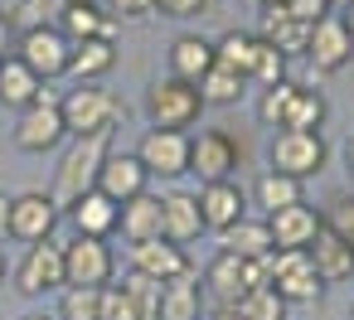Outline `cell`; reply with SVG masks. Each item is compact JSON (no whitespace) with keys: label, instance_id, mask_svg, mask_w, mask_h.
<instances>
[{"label":"cell","instance_id":"6da1fadb","mask_svg":"<svg viewBox=\"0 0 354 320\" xmlns=\"http://www.w3.org/2000/svg\"><path fill=\"white\" fill-rule=\"evenodd\" d=\"M59 112H64V131L68 136H112L117 122H122V102L97 88V83H78L59 97Z\"/></svg>","mask_w":354,"mask_h":320},{"label":"cell","instance_id":"7a4b0ae2","mask_svg":"<svg viewBox=\"0 0 354 320\" xmlns=\"http://www.w3.org/2000/svg\"><path fill=\"white\" fill-rule=\"evenodd\" d=\"M262 267H267V286H272L286 305H315V301L325 296V281H320V272L310 267V252H306V247H272V252L262 257Z\"/></svg>","mask_w":354,"mask_h":320},{"label":"cell","instance_id":"3957f363","mask_svg":"<svg viewBox=\"0 0 354 320\" xmlns=\"http://www.w3.org/2000/svg\"><path fill=\"white\" fill-rule=\"evenodd\" d=\"M107 151H112V136H73V146L64 151L59 175H54V204L68 209L73 199H83L97 185V170H102Z\"/></svg>","mask_w":354,"mask_h":320},{"label":"cell","instance_id":"277c9868","mask_svg":"<svg viewBox=\"0 0 354 320\" xmlns=\"http://www.w3.org/2000/svg\"><path fill=\"white\" fill-rule=\"evenodd\" d=\"M248 286H267V267L262 262H248V257H233V252L218 247L209 257V267H204V286L199 291L209 296L214 310H233Z\"/></svg>","mask_w":354,"mask_h":320},{"label":"cell","instance_id":"5b68a950","mask_svg":"<svg viewBox=\"0 0 354 320\" xmlns=\"http://www.w3.org/2000/svg\"><path fill=\"white\" fill-rule=\"evenodd\" d=\"M199 112H204V97H199L194 83L156 78V83L146 88V117H151V126H160V131H189V126L199 122Z\"/></svg>","mask_w":354,"mask_h":320},{"label":"cell","instance_id":"8992f818","mask_svg":"<svg viewBox=\"0 0 354 320\" xmlns=\"http://www.w3.org/2000/svg\"><path fill=\"white\" fill-rule=\"evenodd\" d=\"M267 160L277 175H291V180H310L325 170L330 160V146L320 131H277L272 146H267Z\"/></svg>","mask_w":354,"mask_h":320},{"label":"cell","instance_id":"52a82bcc","mask_svg":"<svg viewBox=\"0 0 354 320\" xmlns=\"http://www.w3.org/2000/svg\"><path fill=\"white\" fill-rule=\"evenodd\" d=\"M117 276V252L107 238H73L64 243V286H107Z\"/></svg>","mask_w":354,"mask_h":320},{"label":"cell","instance_id":"ba28073f","mask_svg":"<svg viewBox=\"0 0 354 320\" xmlns=\"http://www.w3.org/2000/svg\"><path fill=\"white\" fill-rule=\"evenodd\" d=\"M68 54H73V44L59 35V25H44V30H20V35H15V59H20L25 68H35L44 83L68 73Z\"/></svg>","mask_w":354,"mask_h":320},{"label":"cell","instance_id":"9c48e42d","mask_svg":"<svg viewBox=\"0 0 354 320\" xmlns=\"http://www.w3.org/2000/svg\"><path fill=\"white\" fill-rule=\"evenodd\" d=\"M54 223H59V204H54V194H39V189H25V194H15L10 199V214H6V238H15V243H44V238H54Z\"/></svg>","mask_w":354,"mask_h":320},{"label":"cell","instance_id":"30bf717a","mask_svg":"<svg viewBox=\"0 0 354 320\" xmlns=\"http://www.w3.org/2000/svg\"><path fill=\"white\" fill-rule=\"evenodd\" d=\"M15 286L20 296H44V291H64V243L44 238V243H30L20 267H15Z\"/></svg>","mask_w":354,"mask_h":320},{"label":"cell","instance_id":"8fae6325","mask_svg":"<svg viewBox=\"0 0 354 320\" xmlns=\"http://www.w3.org/2000/svg\"><path fill=\"white\" fill-rule=\"evenodd\" d=\"M136 160L146 165V175H160V180H180L189 175V131H160L151 126L136 146Z\"/></svg>","mask_w":354,"mask_h":320},{"label":"cell","instance_id":"7c38bea8","mask_svg":"<svg viewBox=\"0 0 354 320\" xmlns=\"http://www.w3.org/2000/svg\"><path fill=\"white\" fill-rule=\"evenodd\" d=\"M306 59L315 64V73H339L349 59H354V35L344 25L339 10H330L325 20L310 25V39H306Z\"/></svg>","mask_w":354,"mask_h":320},{"label":"cell","instance_id":"4fadbf2b","mask_svg":"<svg viewBox=\"0 0 354 320\" xmlns=\"http://www.w3.org/2000/svg\"><path fill=\"white\" fill-rule=\"evenodd\" d=\"M64 136H68V131H64V112H59V102H54L49 93H44L39 102H30V107L20 112V122H15V146L30 151V156L54 151Z\"/></svg>","mask_w":354,"mask_h":320},{"label":"cell","instance_id":"5bb4252c","mask_svg":"<svg viewBox=\"0 0 354 320\" xmlns=\"http://www.w3.org/2000/svg\"><path fill=\"white\" fill-rule=\"evenodd\" d=\"M238 141L228 131H199L189 136V175H199V185H214V180H233L238 170Z\"/></svg>","mask_w":354,"mask_h":320},{"label":"cell","instance_id":"9a60e30c","mask_svg":"<svg viewBox=\"0 0 354 320\" xmlns=\"http://www.w3.org/2000/svg\"><path fill=\"white\" fill-rule=\"evenodd\" d=\"M146 185H151V175H146V165L136 160V151H107V160H102L93 189L107 194L112 204H127V199L146 194Z\"/></svg>","mask_w":354,"mask_h":320},{"label":"cell","instance_id":"2e32d148","mask_svg":"<svg viewBox=\"0 0 354 320\" xmlns=\"http://www.w3.org/2000/svg\"><path fill=\"white\" fill-rule=\"evenodd\" d=\"M325 228V214L315 204H286V209H272L267 214V233H272V247H310L315 233Z\"/></svg>","mask_w":354,"mask_h":320},{"label":"cell","instance_id":"e0dca14e","mask_svg":"<svg viewBox=\"0 0 354 320\" xmlns=\"http://www.w3.org/2000/svg\"><path fill=\"white\" fill-rule=\"evenodd\" d=\"M199 218L209 233H228L238 218H248V194L233 185V180H214V185H199Z\"/></svg>","mask_w":354,"mask_h":320},{"label":"cell","instance_id":"ac0fdd59","mask_svg":"<svg viewBox=\"0 0 354 320\" xmlns=\"http://www.w3.org/2000/svg\"><path fill=\"white\" fill-rule=\"evenodd\" d=\"M131 272L151 276V281H175L189 267V252L180 243H165V238H151V243H131Z\"/></svg>","mask_w":354,"mask_h":320},{"label":"cell","instance_id":"d6986e66","mask_svg":"<svg viewBox=\"0 0 354 320\" xmlns=\"http://www.w3.org/2000/svg\"><path fill=\"white\" fill-rule=\"evenodd\" d=\"M257 39H267V44H272L281 59H296V54H306L310 25L291 20L286 0H262V35H257Z\"/></svg>","mask_w":354,"mask_h":320},{"label":"cell","instance_id":"ffe728a7","mask_svg":"<svg viewBox=\"0 0 354 320\" xmlns=\"http://www.w3.org/2000/svg\"><path fill=\"white\" fill-rule=\"evenodd\" d=\"M204 233V218H199V199L175 189V194H160V238L165 243H194Z\"/></svg>","mask_w":354,"mask_h":320},{"label":"cell","instance_id":"44dd1931","mask_svg":"<svg viewBox=\"0 0 354 320\" xmlns=\"http://www.w3.org/2000/svg\"><path fill=\"white\" fill-rule=\"evenodd\" d=\"M310 252V267L320 272V281L330 286V281H349L354 276V247L335 233V228H320L315 233V243L306 247Z\"/></svg>","mask_w":354,"mask_h":320},{"label":"cell","instance_id":"7402d4cb","mask_svg":"<svg viewBox=\"0 0 354 320\" xmlns=\"http://www.w3.org/2000/svg\"><path fill=\"white\" fill-rule=\"evenodd\" d=\"M117 214H122V204H112V199L97 194V189H88L83 199L68 204V218H73L78 238H112V233H117Z\"/></svg>","mask_w":354,"mask_h":320},{"label":"cell","instance_id":"603a6c76","mask_svg":"<svg viewBox=\"0 0 354 320\" xmlns=\"http://www.w3.org/2000/svg\"><path fill=\"white\" fill-rule=\"evenodd\" d=\"M39 97H44V78H39L35 68H25L15 54L0 59V107L25 112V107H30V102H39Z\"/></svg>","mask_w":354,"mask_h":320},{"label":"cell","instance_id":"cb8c5ba5","mask_svg":"<svg viewBox=\"0 0 354 320\" xmlns=\"http://www.w3.org/2000/svg\"><path fill=\"white\" fill-rule=\"evenodd\" d=\"M156 320H204V291H199V276L185 272L175 281H160V310Z\"/></svg>","mask_w":354,"mask_h":320},{"label":"cell","instance_id":"d4e9b609","mask_svg":"<svg viewBox=\"0 0 354 320\" xmlns=\"http://www.w3.org/2000/svg\"><path fill=\"white\" fill-rule=\"evenodd\" d=\"M112 68H117V39H112V35L83 39V44H73V54H68V73H73L78 83H97V78H107Z\"/></svg>","mask_w":354,"mask_h":320},{"label":"cell","instance_id":"484cf974","mask_svg":"<svg viewBox=\"0 0 354 320\" xmlns=\"http://www.w3.org/2000/svg\"><path fill=\"white\" fill-rule=\"evenodd\" d=\"M117 228H122L127 243H151V238H160V194L146 189V194L127 199L122 214H117Z\"/></svg>","mask_w":354,"mask_h":320},{"label":"cell","instance_id":"4316f807","mask_svg":"<svg viewBox=\"0 0 354 320\" xmlns=\"http://www.w3.org/2000/svg\"><path fill=\"white\" fill-rule=\"evenodd\" d=\"M209 68H214V44H209V39H199V35H180V39L170 44V78H180V83H199Z\"/></svg>","mask_w":354,"mask_h":320},{"label":"cell","instance_id":"83f0119b","mask_svg":"<svg viewBox=\"0 0 354 320\" xmlns=\"http://www.w3.org/2000/svg\"><path fill=\"white\" fill-rule=\"evenodd\" d=\"M223 238V252H233V257H248V262H262L267 252H272V233H267V218H238L228 233H218Z\"/></svg>","mask_w":354,"mask_h":320},{"label":"cell","instance_id":"f1b7e54d","mask_svg":"<svg viewBox=\"0 0 354 320\" xmlns=\"http://www.w3.org/2000/svg\"><path fill=\"white\" fill-rule=\"evenodd\" d=\"M194 88H199L204 107H238V102H243V93H248V78H243V73H233V68H223V64L214 59V68H209Z\"/></svg>","mask_w":354,"mask_h":320},{"label":"cell","instance_id":"f546056e","mask_svg":"<svg viewBox=\"0 0 354 320\" xmlns=\"http://www.w3.org/2000/svg\"><path fill=\"white\" fill-rule=\"evenodd\" d=\"M59 35H64L68 44L112 35V15H102V6H68V10L59 15Z\"/></svg>","mask_w":354,"mask_h":320},{"label":"cell","instance_id":"4dcf8cb0","mask_svg":"<svg viewBox=\"0 0 354 320\" xmlns=\"http://www.w3.org/2000/svg\"><path fill=\"white\" fill-rule=\"evenodd\" d=\"M257 44H262L257 35L228 30V35L214 44V59H218L223 68H233V73H243V78H248V73H252V64H257Z\"/></svg>","mask_w":354,"mask_h":320},{"label":"cell","instance_id":"1f68e13d","mask_svg":"<svg viewBox=\"0 0 354 320\" xmlns=\"http://www.w3.org/2000/svg\"><path fill=\"white\" fill-rule=\"evenodd\" d=\"M325 117H330L325 97H320L315 88H296V97H291V107H286V126H281V131H320V126H325Z\"/></svg>","mask_w":354,"mask_h":320},{"label":"cell","instance_id":"d6a6232c","mask_svg":"<svg viewBox=\"0 0 354 320\" xmlns=\"http://www.w3.org/2000/svg\"><path fill=\"white\" fill-rule=\"evenodd\" d=\"M252 199L262 204V214L286 209V204H301V180L277 175V170H262V175H257V185H252Z\"/></svg>","mask_w":354,"mask_h":320},{"label":"cell","instance_id":"836d02e7","mask_svg":"<svg viewBox=\"0 0 354 320\" xmlns=\"http://www.w3.org/2000/svg\"><path fill=\"white\" fill-rule=\"evenodd\" d=\"M243 320H286V301L272 291V286H248L233 305Z\"/></svg>","mask_w":354,"mask_h":320},{"label":"cell","instance_id":"e575fe53","mask_svg":"<svg viewBox=\"0 0 354 320\" xmlns=\"http://www.w3.org/2000/svg\"><path fill=\"white\" fill-rule=\"evenodd\" d=\"M296 88H301V83H286V78H281V83H272V88H262V97H257V122L281 131V126H286V107H291Z\"/></svg>","mask_w":354,"mask_h":320},{"label":"cell","instance_id":"d590c367","mask_svg":"<svg viewBox=\"0 0 354 320\" xmlns=\"http://www.w3.org/2000/svg\"><path fill=\"white\" fill-rule=\"evenodd\" d=\"M97 301H102V286H64L54 320H97Z\"/></svg>","mask_w":354,"mask_h":320},{"label":"cell","instance_id":"8d00e7d4","mask_svg":"<svg viewBox=\"0 0 354 320\" xmlns=\"http://www.w3.org/2000/svg\"><path fill=\"white\" fill-rule=\"evenodd\" d=\"M117 286L131 296V305H136L141 320H156V310H160V281H151V276H141V272H127Z\"/></svg>","mask_w":354,"mask_h":320},{"label":"cell","instance_id":"74e56055","mask_svg":"<svg viewBox=\"0 0 354 320\" xmlns=\"http://www.w3.org/2000/svg\"><path fill=\"white\" fill-rule=\"evenodd\" d=\"M64 10H68L64 0H20V10L10 15V25L15 30H44V25H59Z\"/></svg>","mask_w":354,"mask_h":320},{"label":"cell","instance_id":"f35d334b","mask_svg":"<svg viewBox=\"0 0 354 320\" xmlns=\"http://www.w3.org/2000/svg\"><path fill=\"white\" fill-rule=\"evenodd\" d=\"M286 78V59L262 39L257 44V64H252V73H248V83H262V88H272V83H281Z\"/></svg>","mask_w":354,"mask_h":320},{"label":"cell","instance_id":"ab89813d","mask_svg":"<svg viewBox=\"0 0 354 320\" xmlns=\"http://www.w3.org/2000/svg\"><path fill=\"white\" fill-rule=\"evenodd\" d=\"M97 320H141V315H136L131 296H127L117 281H107V286H102V301H97Z\"/></svg>","mask_w":354,"mask_h":320},{"label":"cell","instance_id":"60d3db41","mask_svg":"<svg viewBox=\"0 0 354 320\" xmlns=\"http://www.w3.org/2000/svg\"><path fill=\"white\" fill-rule=\"evenodd\" d=\"M325 228H335V233L354 247V199H339V204L325 214Z\"/></svg>","mask_w":354,"mask_h":320},{"label":"cell","instance_id":"b9f144b4","mask_svg":"<svg viewBox=\"0 0 354 320\" xmlns=\"http://www.w3.org/2000/svg\"><path fill=\"white\" fill-rule=\"evenodd\" d=\"M209 10V0H156V15H170V20H194Z\"/></svg>","mask_w":354,"mask_h":320},{"label":"cell","instance_id":"7bdbcfd3","mask_svg":"<svg viewBox=\"0 0 354 320\" xmlns=\"http://www.w3.org/2000/svg\"><path fill=\"white\" fill-rule=\"evenodd\" d=\"M102 6L117 20H146V15H156V0H102Z\"/></svg>","mask_w":354,"mask_h":320},{"label":"cell","instance_id":"ee69618b","mask_svg":"<svg viewBox=\"0 0 354 320\" xmlns=\"http://www.w3.org/2000/svg\"><path fill=\"white\" fill-rule=\"evenodd\" d=\"M286 10H291V20H301V25H315V20L330 15L325 0H286Z\"/></svg>","mask_w":354,"mask_h":320},{"label":"cell","instance_id":"f6af8a7d","mask_svg":"<svg viewBox=\"0 0 354 320\" xmlns=\"http://www.w3.org/2000/svg\"><path fill=\"white\" fill-rule=\"evenodd\" d=\"M10 44H15V25H10V15H0V59H6Z\"/></svg>","mask_w":354,"mask_h":320},{"label":"cell","instance_id":"bcb514c9","mask_svg":"<svg viewBox=\"0 0 354 320\" xmlns=\"http://www.w3.org/2000/svg\"><path fill=\"white\" fill-rule=\"evenodd\" d=\"M6 214H10V199H6V189H0V238H6Z\"/></svg>","mask_w":354,"mask_h":320},{"label":"cell","instance_id":"7dc6e473","mask_svg":"<svg viewBox=\"0 0 354 320\" xmlns=\"http://www.w3.org/2000/svg\"><path fill=\"white\" fill-rule=\"evenodd\" d=\"M339 15H344V25H349V35H354V0H349V6H344Z\"/></svg>","mask_w":354,"mask_h":320},{"label":"cell","instance_id":"c3c4849f","mask_svg":"<svg viewBox=\"0 0 354 320\" xmlns=\"http://www.w3.org/2000/svg\"><path fill=\"white\" fill-rule=\"evenodd\" d=\"M344 160H349V175H354V136L344 141Z\"/></svg>","mask_w":354,"mask_h":320},{"label":"cell","instance_id":"681fc988","mask_svg":"<svg viewBox=\"0 0 354 320\" xmlns=\"http://www.w3.org/2000/svg\"><path fill=\"white\" fill-rule=\"evenodd\" d=\"M209 320H243V315H238V310H214Z\"/></svg>","mask_w":354,"mask_h":320},{"label":"cell","instance_id":"f907efd6","mask_svg":"<svg viewBox=\"0 0 354 320\" xmlns=\"http://www.w3.org/2000/svg\"><path fill=\"white\" fill-rule=\"evenodd\" d=\"M20 320H54V315H44V310H30V315H20Z\"/></svg>","mask_w":354,"mask_h":320},{"label":"cell","instance_id":"816d5d0a","mask_svg":"<svg viewBox=\"0 0 354 320\" xmlns=\"http://www.w3.org/2000/svg\"><path fill=\"white\" fill-rule=\"evenodd\" d=\"M64 6H102V0H64Z\"/></svg>","mask_w":354,"mask_h":320},{"label":"cell","instance_id":"f5cc1de1","mask_svg":"<svg viewBox=\"0 0 354 320\" xmlns=\"http://www.w3.org/2000/svg\"><path fill=\"white\" fill-rule=\"evenodd\" d=\"M325 6H330V10H344V6H349V0H325Z\"/></svg>","mask_w":354,"mask_h":320},{"label":"cell","instance_id":"db71d44e","mask_svg":"<svg viewBox=\"0 0 354 320\" xmlns=\"http://www.w3.org/2000/svg\"><path fill=\"white\" fill-rule=\"evenodd\" d=\"M0 281H6V252H0Z\"/></svg>","mask_w":354,"mask_h":320},{"label":"cell","instance_id":"11a10c76","mask_svg":"<svg viewBox=\"0 0 354 320\" xmlns=\"http://www.w3.org/2000/svg\"><path fill=\"white\" fill-rule=\"evenodd\" d=\"M349 320H354V310H349Z\"/></svg>","mask_w":354,"mask_h":320}]
</instances>
